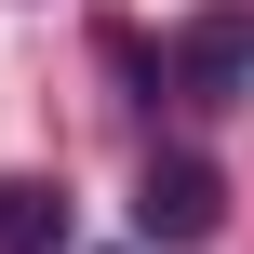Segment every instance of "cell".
<instances>
[{
    "instance_id": "obj_1",
    "label": "cell",
    "mask_w": 254,
    "mask_h": 254,
    "mask_svg": "<svg viewBox=\"0 0 254 254\" xmlns=\"http://www.w3.org/2000/svg\"><path fill=\"white\" fill-rule=\"evenodd\" d=\"M228 228V174L201 161V147H147V174H134V241L147 254H201Z\"/></svg>"
},
{
    "instance_id": "obj_2",
    "label": "cell",
    "mask_w": 254,
    "mask_h": 254,
    "mask_svg": "<svg viewBox=\"0 0 254 254\" xmlns=\"http://www.w3.org/2000/svg\"><path fill=\"white\" fill-rule=\"evenodd\" d=\"M161 80H174V107H254V0L188 13L161 40Z\"/></svg>"
},
{
    "instance_id": "obj_3",
    "label": "cell",
    "mask_w": 254,
    "mask_h": 254,
    "mask_svg": "<svg viewBox=\"0 0 254 254\" xmlns=\"http://www.w3.org/2000/svg\"><path fill=\"white\" fill-rule=\"evenodd\" d=\"M0 254H67V188L54 174H0Z\"/></svg>"
}]
</instances>
